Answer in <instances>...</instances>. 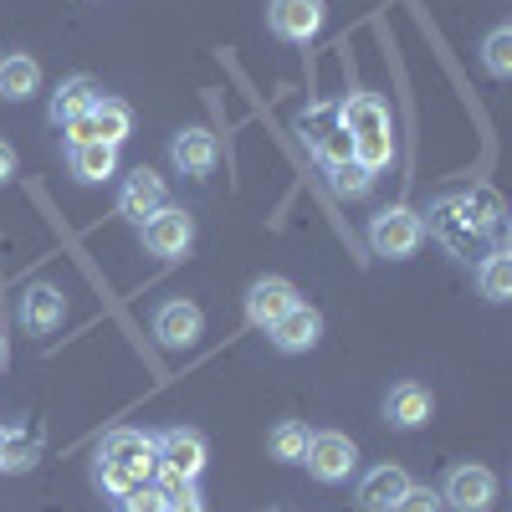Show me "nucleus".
<instances>
[{
    "label": "nucleus",
    "mask_w": 512,
    "mask_h": 512,
    "mask_svg": "<svg viewBox=\"0 0 512 512\" xmlns=\"http://www.w3.org/2000/svg\"><path fill=\"white\" fill-rule=\"evenodd\" d=\"M303 451H308V425L303 420H282L277 431H272V461H303Z\"/></svg>",
    "instance_id": "obj_25"
},
{
    "label": "nucleus",
    "mask_w": 512,
    "mask_h": 512,
    "mask_svg": "<svg viewBox=\"0 0 512 512\" xmlns=\"http://www.w3.org/2000/svg\"><path fill=\"white\" fill-rule=\"evenodd\" d=\"M164 205V180L154 175V169H134V175H128V185L118 190V216H128V221H149L154 216V210Z\"/></svg>",
    "instance_id": "obj_14"
},
{
    "label": "nucleus",
    "mask_w": 512,
    "mask_h": 512,
    "mask_svg": "<svg viewBox=\"0 0 512 512\" xmlns=\"http://www.w3.org/2000/svg\"><path fill=\"white\" fill-rule=\"evenodd\" d=\"M313 154L333 169V164H344V159H354V139H349V128H344V118H338V123H328L323 128V134L313 139Z\"/></svg>",
    "instance_id": "obj_24"
},
{
    "label": "nucleus",
    "mask_w": 512,
    "mask_h": 512,
    "mask_svg": "<svg viewBox=\"0 0 512 512\" xmlns=\"http://www.w3.org/2000/svg\"><path fill=\"white\" fill-rule=\"evenodd\" d=\"M190 241H195V216H185L180 205H159L144 221V246L154 256H185Z\"/></svg>",
    "instance_id": "obj_8"
},
{
    "label": "nucleus",
    "mask_w": 512,
    "mask_h": 512,
    "mask_svg": "<svg viewBox=\"0 0 512 512\" xmlns=\"http://www.w3.org/2000/svg\"><path fill=\"white\" fill-rule=\"evenodd\" d=\"M441 502L456 507V512H487L497 502V477L487 472V466H451L446 487H441Z\"/></svg>",
    "instance_id": "obj_7"
},
{
    "label": "nucleus",
    "mask_w": 512,
    "mask_h": 512,
    "mask_svg": "<svg viewBox=\"0 0 512 512\" xmlns=\"http://www.w3.org/2000/svg\"><path fill=\"white\" fill-rule=\"evenodd\" d=\"M297 308V287L287 282V277H256L251 287H246V318L256 323V328H272L282 313H292Z\"/></svg>",
    "instance_id": "obj_10"
},
{
    "label": "nucleus",
    "mask_w": 512,
    "mask_h": 512,
    "mask_svg": "<svg viewBox=\"0 0 512 512\" xmlns=\"http://www.w3.org/2000/svg\"><path fill=\"white\" fill-rule=\"evenodd\" d=\"M477 282H482L487 303H507V297H512V256L507 251H492L487 262H482V272H477Z\"/></svg>",
    "instance_id": "obj_22"
},
{
    "label": "nucleus",
    "mask_w": 512,
    "mask_h": 512,
    "mask_svg": "<svg viewBox=\"0 0 512 512\" xmlns=\"http://www.w3.org/2000/svg\"><path fill=\"white\" fill-rule=\"evenodd\" d=\"M384 420H390L395 431H420V425L431 420V395H425L420 384H395L390 400H384Z\"/></svg>",
    "instance_id": "obj_19"
},
{
    "label": "nucleus",
    "mask_w": 512,
    "mask_h": 512,
    "mask_svg": "<svg viewBox=\"0 0 512 512\" xmlns=\"http://www.w3.org/2000/svg\"><path fill=\"white\" fill-rule=\"evenodd\" d=\"M338 118H344L349 139H354V159L364 169H379L395 159V134H390V108H384L374 93H354L344 108H338Z\"/></svg>",
    "instance_id": "obj_2"
},
{
    "label": "nucleus",
    "mask_w": 512,
    "mask_h": 512,
    "mask_svg": "<svg viewBox=\"0 0 512 512\" xmlns=\"http://www.w3.org/2000/svg\"><path fill=\"white\" fill-rule=\"evenodd\" d=\"M159 472V451L154 436L144 431H108L98 451V487L108 497H128L134 487H149Z\"/></svg>",
    "instance_id": "obj_1"
},
{
    "label": "nucleus",
    "mask_w": 512,
    "mask_h": 512,
    "mask_svg": "<svg viewBox=\"0 0 512 512\" xmlns=\"http://www.w3.org/2000/svg\"><path fill=\"white\" fill-rule=\"evenodd\" d=\"M36 88H41V62H36V57H26V52L0 57V98L26 103Z\"/></svg>",
    "instance_id": "obj_20"
},
{
    "label": "nucleus",
    "mask_w": 512,
    "mask_h": 512,
    "mask_svg": "<svg viewBox=\"0 0 512 512\" xmlns=\"http://www.w3.org/2000/svg\"><path fill=\"white\" fill-rule=\"evenodd\" d=\"M390 512H446V502H441V492H431V487H405V497H400Z\"/></svg>",
    "instance_id": "obj_28"
},
{
    "label": "nucleus",
    "mask_w": 512,
    "mask_h": 512,
    "mask_svg": "<svg viewBox=\"0 0 512 512\" xmlns=\"http://www.w3.org/2000/svg\"><path fill=\"white\" fill-rule=\"evenodd\" d=\"M328 175H333V190L344 195V200H359V195H369V190H374V169H364L359 159H344V164H333Z\"/></svg>",
    "instance_id": "obj_23"
},
{
    "label": "nucleus",
    "mask_w": 512,
    "mask_h": 512,
    "mask_svg": "<svg viewBox=\"0 0 512 512\" xmlns=\"http://www.w3.org/2000/svg\"><path fill=\"white\" fill-rule=\"evenodd\" d=\"M31 466H36V441H11L6 436V446H0V472L16 477V472H31Z\"/></svg>",
    "instance_id": "obj_27"
},
{
    "label": "nucleus",
    "mask_w": 512,
    "mask_h": 512,
    "mask_svg": "<svg viewBox=\"0 0 512 512\" xmlns=\"http://www.w3.org/2000/svg\"><path fill=\"white\" fill-rule=\"evenodd\" d=\"M62 318H67V297L52 282H31L21 292V328L26 333H52V328H62Z\"/></svg>",
    "instance_id": "obj_12"
},
{
    "label": "nucleus",
    "mask_w": 512,
    "mask_h": 512,
    "mask_svg": "<svg viewBox=\"0 0 512 512\" xmlns=\"http://www.w3.org/2000/svg\"><path fill=\"white\" fill-rule=\"evenodd\" d=\"M425 241V221L415 216L410 205H390L369 221V246L374 256H390V262H405V256Z\"/></svg>",
    "instance_id": "obj_5"
},
{
    "label": "nucleus",
    "mask_w": 512,
    "mask_h": 512,
    "mask_svg": "<svg viewBox=\"0 0 512 512\" xmlns=\"http://www.w3.org/2000/svg\"><path fill=\"white\" fill-rule=\"evenodd\" d=\"M88 128H93V139L118 149L128 134H134V108H128L123 98H98V108L88 113Z\"/></svg>",
    "instance_id": "obj_21"
},
{
    "label": "nucleus",
    "mask_w": 512,
    "mask_h": 512,
    "mask_svg": "<svg viewBox=\"0 0 512 512\" xmlns=\"http://www.w3.org/2000/svg\"><path fill=\"white\" fill-rule=\"evenodd\" d=\"M482 62H487L492 77H512V26H497L482 41Z\"/></svg>",
    "instance_id": "obj_26"
},
{
    "label": "nucleus",
    "mask_w": 512,
    "mask_h": 512,
    "mask_svg": "<svg viewBox=\"0 0 512 512\" xmlns=\"http://www.w3.org/2000/svg\"><path fill=\"white\" fill-rule=\"evenodd\" d=\"M98 98H103V93H98L93 77H67L62 88L52 93V108H47V113H52L57 128H72V123H82V118L98 108Z\"/></svg>",
    "instance_id": "obj_16"
},
{
    "label": "nucleus",
    "mask_w": 512,
    "mask_h": 512,
    "mask_svg": "<svg viewBox=\"0 0 512 512\" xmlns=\"http://www.w3.org/2000/svg\"><path fill=\"white\" fill-rule=\"evenodd\" d=\"M431 231L451 251H472L477 236L497 231V200L492 195H446L431 205Z\"/></svg>",
    "instance_id": "obj_3"
},
{
    "label": "nucleus",
    "mask_w": 512,
    "mask_h": 512,
    "mask_svg": "<svg viewBox=\"0 0 512 512\" xmlns=\"http://www.w3.org/2000/svg\"><path fill=\"white\" fill-rule=\"evenodd\" d=\"M405 487H410L405 466L384 461V466H374V472L359 482V507H364V512H390V507L405 497Z\"/></svg>",
    "instance_id": "obj_17"
},
{
    "label": "nucleus",
    "mask_w": 512,
    "mask_h": 512,
    "mask_svg": "<svg viewBox=\"0 0 512 512\" xmlns=\"http://www.w3.org/2000/svg\"><path fill=\"white\" fill-rule=\"evenodd\" d=\"M323 0H272L267 6V26L282 41H313L323 31Z\"/></svg>",
    "instance_id": "obj_9"
},
{
    "label": "nucleus",
    "mask_w": 512,
    "mask_h": 512,
    "mask_svg": "<svg viewBox=\"0 0 512 512\" xmlns=\"http://www.w3.org/2000/svg\"><path fill=\"white\" fill-rule=\"evenodd\" d=\"M164 507H169V497L159 487H134L123 497V512H164Z\"/></svg>",
    "instance_id": "obj_29"
},
{
    "label": "nucleus",
    "mask_w": 512,
    "mask_h": 512,
    "mask_svg": "<svg viewBox=\"0 0 512 512\" xmlns=\"http://www.w3.org/2000/svg\"><path fill=\"white\" fill-rule=\"evenodd\" d=\"M164 497H169L164 512H205V497L195 492V482H190V487H175V492H164Z\"/></svg>",
    "instance_id": "obj_30"
},
{
    "label": "nucleus",
    "mask_w": 512,
    "mask_h": 512,
    "mask_svg": "<svg viewBox=\"0 0 512 512\" xmlns=\"http://www.w3.org/2000/svg\"><path fill=\"white\" fill-rule=\"evenodd\" d=\"M67 164L82 185H103L113 169H118V149L103 144V139H88V144H67Z\"/></svg>",
    "instance_id": "obj_18"
},
{
    "label": "nucleus",
    "mask_w": 512,
    "mask_h": 512,
    "mask_svg": "<svg viewBox=\"0 0 512 512\" xmlns=\"http://www.w3.org/2000/svg\"><path fill=\"white\" fill-rule=\"evenodd\" d=\"M169 159H175V169L180 175H210L216 169V159H221V144H216V134L210 128H185V134H175V144H169Z\"/></svg>",
    "instance_id": "obj_13"
},
{
    "label": "nucleus",
    "mask_w": 512,
    "mask_h": 512,
    "mask_svg": "<svg viewBox=\"0 0 512 512\" xmlns=\"http://www.w3.org/2000/svg\"><path fill=\"white\" fill-rule=\"evenodd\" d=\"M11 175H16V149L0 139V185H11Z\"/></svg>",
    "instance_id": "obj_31"
},
{
    "label": "nucleus",
    "mask_w": 512,
    "mask_h": 512,
    "mask_svg": "<svg viewBox=\"0 0 512 512\" xmlns=\"http://www.w3.org/2000/svg\"><path fill=\"white\" fill-rule=\"evenodd\" d=\"M267 333H272V344H277L282 354H308V349L318 344V333H323V318H318L308 303H297V308L282 313Z\"/></svg>",
    "instance_id": "obj_15"
},
{
    "label": "nucleus",
    "mask_w": 512,
    "mask_h": 512,
    "mask_svg": "<svg viewBox=\"0 0 512 512\" xmlns=\"http://www.w3.org/2000/svg\"><path fill=\"white\" fill-rule=\"evenodd\" d=\"M154 451H159V492H175V487H190L200 472H205V461H210V446L200 431H190V425H169L164 436H154Z\"/></svg>",
    "instance_id": "obj_4"
},
{
    "label": "nucleus",
    "mask_w": 512,
    "mask_h": 512,
    "mask_svg": "<svg viewBox=\"0 0 512 512\" xmlns=\"http://www.w3.org/2000/svg\"><path fill=\"white\" fill-rule=\"evenodd\" d=\"M6 354H11V349H6V338H0V369H6Z\"/></svg>",
    "instance_id": "obj_32"
},
{
    "label": "nucleus",
    "mask_w": 512,
    "mask_h": 512,
    "mask_svg": "<svg viewBox=\"0 0 512 512\" xmlns=\"http://www.w3.org/2000/svg\"><path fill=\"white\" fill-rule=\"evenodd\" d=\"M303 466H308L318 482L333 487V482H349V472L359 466V451H354V441L344 431H318V436H308Z\"/></svg>",
    "instance_id": "obj_6"
},
{
    "label": "nucleus",
    "mask_w": 512,
    "mask_h": 512,
    "mask_svg": "<svg viewBox=\"0 0 512 512\" xmlns=\"http://www.w3.org/2000/svg\"><path fill=\"white\" fill-rule=\"evenodd\" d=\"M0 446H6V425H0Z\"/></svg>",
    "instance_id": "obj_33"
},
{
    "label": "nucleus",
    "mask_w": 512,
    "mask_h": 512,
    "mask_svg": "<svg viewBox=\"0 0 512 512\" xmlns=\"http://www.w3.org/2000/svg\"><path fill=\"white\" fill-rule=\"evenodd\" d=\"M200 328H205V313L190 303V297H175V303H164V308L154 313V338H159L164 349H185V344H195Z\"/></svg>",
    "instance_id": "obj_11"
}]
</instances>
